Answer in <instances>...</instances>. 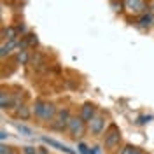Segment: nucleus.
Instances as JSON below:
<instances>
[{
    "label": "nucleus",
    "mask_w": 154,
    "mask_h": 154,
    "mask_svg": "<svg viewBox=\"0 0 154 154\" xmlns=\"http://www.w3.org/2000/svg\"><path fill=\"white\" fill-rule=\"evenodd\" d=\"M119 142H121V131L117 130L116 125H110L105 130V135H103V145L107 149H114Z\"/></svg>",
    "instance_id": "1"
},
{
    "label": "nucleus",
    "mask_w": 154,
    "mask_h": 154,
    "mask_svg": "<svg viewBox=\"0 0 154 154\" xmlns=\"http://www.w3.org/2000/svg\"><path fill=\"white\" fill-rule=\"evenodd\" d=\"M70 110L68 109H63V110H58L56 117H54V121H53V128L56 130V131H63V130H68V125H70Z\"/></svg>",
    "instance_id": "2"
},
{
    "label": "nucleus",
    "mask_w": 154,
    "mask_h": 154,
    "mask_svg": "<svg viewBox=\"0 0 154 154\" xmlns=\"http://www.w3.org/2000/svg\"><path fill=\"white\" fill-rule=\"evenodd\" d=\"M86 125H88V123L81 117V116L72 117V119H70V125H68V131H70V135H72L74 138L82 137V135L86 133Z\"/></svg>",
    "instance_id": "3"
},
{
    "label": "nucleus",
    "mask_w": 154,
    "mask_h": 154,
    "mask_svg": "<svg viewBox=\"0 0 154 154\" xmlns=\"http://www.w3.org/2000/svg\"><path fill=\"white\" fill-rule=\"evenodd\" d=\"M88 130L93 135H100L105 130V116L102 114V112H96V116L88 123Z\"/></svg>",
    "instance_id": "4"
},
{
    "label": "nucleus",
    "mask_w": 154,
    "mask_h": 154,
    "mask_svg": "<svg viewBox=\"0 0 154 154\" xmlns=\"http://www.w3.org/2000/svg\"><path fill=\"white\" fill-rule=\"evenodd\" d=\"M125 7L135 14H145V9H147L144 0H125Z\"/></svg>",
    "instance_id": "5"
},
{
    "label": "nucleus",
    "mask_w": 154,
    "mask_h": 154,
    "mask_svg": "<svg viewBox=\"0 0 154 154\" xmlns=\"http://www.w3.org/2000/svg\"><path fill=\"white\" fill-rule=\"evenodd\" d=\"M79 116H81L86 123H89V121L96 116V107L93 105V103H84V105L81 107V114Z\"/></svg>",
    "instance_id": "6"
},
{
    "label": "nucleus",
    "mask_w": 154,
    "mask_h": 154,
    "mask_svg": "<svg viewBox=\"0 0 154 154\" xmlns=\"http://www.w3.org/2000/svg\"><path fill=\"white\" fill-rule=\"evenodd\" d=\"M42 142H44V144H48V145H51V147H56V149H60V151H63V152H67V154H75V151H72L70 147H67L65 144L58 142V140H54V138H49V137H42Z\"/></svg>",
    "instance_id": "7"
},
{
    "label": "nucleus",
    "mask_w": 154,
    "mask_h": 154,
    "mask_svg": "<svg viewBox=\"0 0 154 154\" xmlns=\"http://www.w3.org/2000/svg\"><path fill=\"white\" fill-rule=\"evenodd\" d=\"M56 114H58L56 107L53 105V103H48V102H46V109H44V114H42V121H54Z\"/></svg>",
    "instance_id": "8"
},
{
    "label": "nucleus",
    "mask_w": 154,
    "mask_h": 154,
    "mask_svg": "<svg viewBox=\"0 0 154 154\" xmlns=\"http://www.w3.org/2000/svg\"><path fill=\"white\" fill-rule=\"evenodd\" d=\"M44 109H46V102L44 100H35V103H33V114L37 116L38 119H42Z\"/></svg>",
    "instance_id": "9"
},
{
    "label": "nucleus",
    "mask_w": 154,
    "mask_h": 154,
    "mask_svg": "<svg viewBox=\"0 0 154 154\" xmlns=\"http://www.w3.org/2000/svg\"><path fill=\"white\" fill-rule=\"evenodd\" d=\"M151 25H152V16H151V14L145 12V14H142V16L138 18V26H140V28H149Z\"/></svg>",
    "instance_id": "10"
},
{
    "label": "nucleus",
    "mask_w": 154,
    "mask_h": 154,
    "mask_svg": "<svg viewBox=\"0 0 154 154\" xmlns=\"http://www.w3.org/2000/svg\"><path fill=\"white\" fill-rule=\"evenodd\" d=\"M0 105H2V110H5V109H9L12 103H11V95L7 91H2L0 93Z\"/></svg>",
    "instance_id": "11"
},
{
    "label": "nucleus",
    "mask_w": 154,
    "mask_h": 154,
    "mask_svg": "<svg viewBox=\"0 0 154 154\" xmlns=\"http://www.w3.org/2000/svg\"><path fill=\"white\" fill-rule=\"evenodd\" d=\"M14 44H16L14 40H9L7 44H4V46H2V53H0V54H2V58H5V54H9L11 49L14 48Z\"/></svg>",
    "instance_id": "12"
},
{
    "label": "nucleus",
    "mask_w": 154,
    "mask_h": 154,
    "mask_svg": "<svg viewBox=\"0 0 154 154\" xmlns=\"http://www.w3.org/2000/svg\"><path fill=\"white\" fill-rule=\"evenodd\" d=\"M16 116H18V117H23V119H28V117H30V110H28V107L21 105V107L18 109Z\"/></svg>",
    "instance_id": "13"
},
{
    "label": "nucleus",
    "mask_w": 154,
    "mask_h": 154,
    "mask_svg": "<svg viewBox=\"0 0 154 154\" xmlns=\"http://www.w3.org/2000/svg\"><path fill=\"white\" fill-rule=\"evenodd\" d=\"M110 5L114 7L116 12H123V9H125V2H121V0H119V2H117V0H112Z\"/></svg>",
    "instance_id": "14"
},
{
    "label": "nucleus",
    "mask_w": 154,
    "mask_h": 154,
    "mask_svg": "<svg viewBox=\"0 0 154 154\" xmlns=\"http://www.w3.org/2000/svg\"><path fill=\"white\" fill-rule=\"evenodd\" d=\"M16 60H18L21 65L26 63V60H28V53H26V51H19L18 54H16Z\"/></svg>",
    "instance_id": "15"
},
{
    "label": "nucleus",
    "mask_w": 154,
    "mask_h": 154,
    "mask_svg": "<svg viewBox=\"0 0 154 154\" xmlns=\"http://www.w3.org/2000/svg\"><path fill=\"white\" fill-rule=\"evenodd\" d=\"M16 128H18V131L25 133L26 137H32V135H33V131H32L30 128H26V126H23V125H16Z\"/></svg>",
    "instance_id": "16"
},
{
    "label": "nucleus",
    "mask_w": 154,
    "mask_h": 154,
    "mask_svg": "<svg viewBox=\"0 0 154 154\" xmlns=\"http://www.w3.org/2000/svg\"><path fill=\"white\" fill-rule=\"evenodd\" d=\"M151 119H152V116H140V117L137 119V125H147Z\"/></svg>",
    "instance_id": "17"
},
{
    "label": "nucleus",
    "mask_w": 154,
    "mask_h": 154,
    "mask_svg": "<svg viewBox=\"0 0 154 154\" xmlns=\"http://www.w3.org/2000/svg\"><path fill=\"white\" fill-rule=\"evenodd\" d=\"M0 154H18L12 147H7V145H2L0 147Z\"/></svg>",
    "instance_id": "18"
},
{
    "label": "nucleus",
    "mask_w": 154,
    "mask_h": 154,
    "mask_svg": "<svg viewBox=\"0 0 154 154\" xmlns=\"http://www.w3.org/2000/svg\"><path fill=\"white\" fill-rule=\"evenodd\" d=\"M26 42H28L30 46H37L38 44V40H37V37H35V35H26Z\"/></svg>",
    "instance_id": "19"
},
{
    "label": "nucleus",
    "mask_w": 154,
    "mask_h": 154,
    "mask_svg": "<svg viewBox=\"0 0 154 154\" xmlns=\"http://www.w3.org/2000/svg\"><path fill=\"white\" fill-rule=\"evenodd\" d=\"M21 151H23V154H37V149H35V147H30V145L23 147Z\"/></svg>",
    "instance_id": "20"
},
{
    "label": "nucleus",
    "mask_w": 154,
    "mask_h": 154,
    "mask_svg": "<svg viewBox=\"0 0 154 154\" xmlns=\"http://www.w3.org/2000/svg\"><path fill=\"white\" fill-rule=\"evenodd\" d=\"M79 151H81V154H95V152H91V151H88V147L84 144H79Z\"/></svg>",
    "instance_id": "21"
},
{
    "label": "nucleus",
    "mask_w": 154,
    "mask_h": 154,
    "mask_svg": "<svg viewBox=\"0 0 154 154\" xmlns=\"http://www.w3.org/2000/svg\"><path fill=\"white\" fill-rule=\"evenodd\" d=\"M133 149H135V147H131V145H126L125 149L121 151V154H131V152H133Z\"/></svg>",
    "instance_id": "22"
},
{
    "label": "nucleus",
    "mask_w": 154,
    "mask_h": 154,
    "mask_svg": "<svg viewBox=\"0 0 154 154\" xmlns=\"http://www.w3.org/2000/svg\"><path fill=\"white\" fill-rule=\"evenodd\" d=\"M0 138H2V140H5V138H7V131H5V130H2V133H0Z\"/></svg>",
    "instance_id": "23"
},
{
    "label": "nucleus",
    "mask_w": 154,
    "mask_h": 154,
    "mask_svg": "<svg viewBox=\"0 0 154 154\" xmlns=\"http://www.w3.org/2000/svg\"><path fill=\"white\" fill-rule=\"evenodd\" d=\"M37 154H49V152L46 151V149H42V147H38V149H37Z\"/></svg>",
    "instance_id": "24"
},
{
    "label": "nucleus",
    "mask_w": 154,
    "mask_h": 154,
    "mask_svg": "<svg viewBox=\"0 0 154 154\" xmlns=\"http://www.w3.org/2000/svg\"><path fill=\"white\" fill-rule=\"evenodd\" d=\"M131 154H142V151H140V149H137V147H135V149H133V152H131Z\"/></svg>",
    "instance_id": "25"
},
{
    "label": "nucleus",
    "mask_w": 154,
    "mask_h": 154,
    "mask_svg": "<svg viewBox=\"0 0 154 154\" xmlns=\"http://www.w3.org/2000/svg\"><path fill=\"white\" fill-rule=\"evenodd\" d=\"M152 11H154V5H152Z\"/></svg>",
    "instance_id": "26"
}]
</instances>
